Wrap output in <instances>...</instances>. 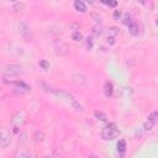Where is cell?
Returning a JSON list of instances; mask_svg holds the SVG:
<instances>
[{"label":"cell","mask_w":158,"mask_h":158,"mask_svg":"<svg viewBox=\"0 0 158 158\" xmlns=\"http://www.w3.org/2000/svg\"><path fill=\"white\" fill-rule=\"evenodd\" d=\"M26 112L23 110H20V111H16L11 118V125H12V132L14 133H19L20 128L23 126V123L26 122Z\"/></svg>","instance_id":"1"},{"label":"cell","mask_w":158,"mask_h":158,"mask_svg":"<svg viewBox=\"0 0 158 158\" xmlns=\"http://www.w3.org/2000/svg\"><path fill=\"white\" fill-rule=\"evenodd\" d=\"M118 135H120V130H118V127L116 126V123H114V122L107 123V125L101 130V138L105 139V141L114 139V138L117 137Z\"/></svg>","instance_id":"2"},{"label":"cell","mask_w":158,"mask_h":158,"mask_svg":"<svg viewBox=\"0 0 158 158\" xmlns=\"http://www.w3.org/2000/svg\"><path fill=\"white\" fill-rule=\"evenodd\" d=\"M21 73H22V67L19 64H9L2 70L4 77H16Z\"/></svg>","instance_id":"3"},{"label":"cell","mask_w":158,"mask_h":158,"mask_svg":"<svg viewBox=\"0 0 158 158\" xmlns=\"http://www.w3.org/2000/svg\"><path fill=\"white\" fill-rule=\"evenodd\" d=\"M6 84H10L12 86H15V89L19 91V94H25V93H28L31 91V88L22 80H14V81H7L6 79L4 80Z\"/></svg>","instance_id":"4"},{"label":"cell","mask_w":158,"mask_h":158,"mask_svg":"<svg viewBox=\"0 0 158 158\" xmlns=\"http://www.w3.org/2000/svg\"><path fill=\"white\" fill-rule=\"evenodd\" d=\"M19 31H20V35L22 36V38L25 41H31L33 38V33H32V30L30 28V26L25 22H20L19 25Z\"/></svg>","instance_id":"5"},{"label":"cell","mask_w":158,"mask_h":158,"mask_svg":"<svg viewBox=\"0 0 158 158\" xmlns=\"http://www.w3.org/2000/svg\"><path fill=\"white\" fill-rule=\"evenodd\" d=\"M11 142V135L7 130H0V148H6Z\"/></svg>","instance_id":"6"},{"label":"cell","mask_w":158,"mask_h":158,"mask_svg":"<svg viewBox=\"0 0 158 158\" xmlns=\"http://www.w3.org/2000/svg\"><path fill=\"white\" fill-rule=\"evenodd\" d=\"M14 156L16 158H30V157H33V154L26 148H17V151L15 152Z\"/></svg>","instance_id":"7"},{"label":"cell","mask_w":158,"mask_h":158,"mask_svg":"<svg viewBox=\"0 0 158 158\" xmlns=\"http://www.w3.org/2000/svg\"><path fill=\"white\" fill-rule=\"evenodd\" d=\"M112 93H114V85H112V83L106 81L105 83V86H104V95L106 98H110L112 95Z\"/></svg>","instance_id":"8"},{"label":"cell","mask_w":158,"mask_h":158,"mask_svg":"<svg viewBox=\"0 0 158 158\" xmlns=\"http://www.w3.org/2000/svg\"><path fill=\"white\" fill-rule=\"evenodd\" d=\"M74 7L79 12H86V5L83 0H74Z\"/></svg>","instance_id":"9"},{"label":"cell","mask_w":158,"mask_h":158,"mask_svg":"<svg viewBox=\"0 0 158 158\" xmlns=\"http://www.w3.org/2000/svg\"><path fill=\"white\" fill-rule=\"evenodd\" d=\"M73 81H74L75 85H83V84L86 83V79L83 74H74L73 75Z\"/></svg>","instance_id":"10"},{"label":"cell","mask_w":158,"mask_h":158,"mask_svg":"<svg viewBox=\"0 0 158 158\" xmlns=\"http://www.w3.org/2000/svg\"><path fill=\"white\" fill-rule=\"evenodd\" d=\"M117 148V153L120 154V156H123L125 154V152H126V141L125 139H120L118 142H117V146H116Z\"/></svg>","instance_id":"11"},{"label":"cell","mask_w":158,"mask_h":158,"mask_svg":"<svg viewBox=\"0 0 158 158\" xmlns=\"http://www.w3.org/2000/svg\"><path fill=\"white\" fill-rule=\"evenodd\" d=\"M128 30H130V33L132 36H138V33H139V27H138V25L136 22L130 23L128 25Z\"/></svg>","instance_id":"12"},{"label":"cell","mask_w":158,"mask_h":158,"mask_svg":"<svg viewBox=\"0 0 158 158\" xmlns=\"http://www.w3.org/2000/svg\"><path fill=\"white\" fill-rule=\"evenodd\" d=\"M43 138H44V133H43L42 131H36V132L33 133V136H32V139H33L35 143H40V142H42Z\"/></svg>","instance_id":"13"},{"label":"cell","mask_w":158,"mask_h":158,"mask_svg":"<svg viewBox=\"0 0 158 158\" xmlns=\"http://www.w3.org/2000/svg\"><path fill=\"white\" fill-rule=\"evenodd\" d=\"M72 40L75 41V42H80V41L83 40V35H81V32H79V31H74L73 35H72Z\"/></svg>","instance_id":"14"},{"label":"cell","mask_w":158,"mask_h":158,"mask_svg":"<svg viewBox=\"0 0 158 158\" xmlns=\"http://www.w3.org/2000/svg\"><path fill=\"white\" fill-rule=\"evenodd\" d=\"M94 116H95L98 120H100V121H107V116H106L104 112H101V111H95V112H94Z\"/></svg>","instance_id":"15"},{"label":"cell","mask_w":158,"mask_h":158,"mask_svg":"<svg viewBox=\"0 0 158 158\" xmlns=\"http://www.w3.org/2000/svg\"><path fill=\"white\" fill-rule=\"evenodd\" d=\"M148 120L152 121L153 123H157V122H158V112H157V111H152V112L148 115Z\"/></svg>","instance_id":"16"},{"label":"cell","mask_w":158,"mask_h":158,"mask_svg":"<svg viewBox=\"0 0 158 158\" xmlns=\"http://www.w3.org/2000/svg\"><path fill=\"white\" fill-rule=\"evenodd\" d=\"M102 4H105L106 6H109V7H116V5H117V1L116 0H100Z\"/></svg>","instance_id":"17"},{"label":"cell","mask_w":158,"mask_h":158,"mask_svg":"<svg viewBox=\"0 0 158 158\" xmlns=\"http://www.w3.org/2000/svg\"><path fill=\"white\" fill-rule=\"evenodd\" d=\"M93 33H94L95 36H100V35L102 33V28H101V26H99V25L94 26V27H93Z\"/></svg>","instance_id":"18"},{"label":"cell","mask_w":158,"mask_h":158,"mask_svg":"<svg viewBox=\"0 0 158 158\" xmlns=\"http://www.w3.org/2000/svg\"><path fill=\"white\" fill-rule=\"evenodd\" d=\"M91 19H94V21H95L96 23H99V25H100L101 21H102V20H101V16H100L99 14H96V12H91Z\"/></svg>","instance_id":"19"},{"label":"cell","mask_w":158,"mask_h":158,"mask_svg":"<svg viewBox=\"0 0 158 158\" xmlns=\"http://www.w3.org/2000/svg\"><path fill=\"white\" fill-rule=\"evenodd\" d=\"M133 21H132V19H131V16L128 15V14H125L123 15V23L126 25V26H128L130 23H132Z\"/></svg>","instance_id":"20"},{"label":"cell","mask_w":158,"mask_h":158,"mask_svg":"<svg viewBox=\"0 0 158 158\" xmlns=\"http://www.w3.org/2000/svg\"><path fill=\"white\" fill-rule=\"evenodd\" d=\"M154 126H156V123H153L152 121H149V120H148V121L144 123V130H146V131H151Z\"/></svg>","instance_id":"21"},{"label":"cell","mask_w":158,"mask_h":158,"mask_svg":"<svg viewBox=\"0 0 158 158\" xmlns=\"http://www.w3.org/2000/svg\"><path fill=\"white\" fill-rule=\"evenodd\" d=\"M40 65H41L42 69H44V70H47V69L49 68V63H48L47 60H41V62H40Z\"/></svg>","instance_id":"22"},{"label":"cell","mask_w":158,"mask_h":158,"mask_svg":"<svg viewBox=\"0 0 158 158\" xmlns=\"http://www.w3.org/2000/svg\"><path fill=\"white\" fill-rule=\"evenodd\" d=\"M86 48L88 49H91L93 48V38L91 37H88L86 38Z\"/></svg>","instance_id":"23"},{"label":"cell","mask_w":158,"mask_h":158,"mask_svg":"<svg viewBox=\"0 0 158 158\" xmlns=\"http://www.w3.org/2000/svg\"><path fill=\"white\" fill-rule=\"evenodd\" d=\"M120 16H121V11H120V10H115V12H114V17H115L116 20H118Z\"/></svg>","instance_id":"24"},{"label":"cell","mask_w":158,"mask_h":158,"mask_svg":"<svg viewBox=\"0 0 158 158\" xmlns=\"http://www.w3.org/2000/svg\"><path fill=\"white\" fill-rule=\"evenodd\" d=\"M107 43H110V44H114V43H115V37H114V36H110V37H107Z\"/></svg>","instance_id":"25"},{"label":"cell","mask_w":158,"mask_h":158,"mask_svg":"<svg viewBox=\"0 0 158 158\" xmlns=\"http://www.w3.org/2000/svg\"><path fill=\"white\" fill-rule=\"evenodd\" d=\"M110 31H111L114 35H117V33H118V28H116V27H111Z\"/></svg>","instance_id":"26"},{"label":"cell","mask_w":158,"mask_h":158,"mask_svg":"<svg viewBox=\"0 0 158 158\" xmlns=\"http://www.w3.org/2000/svg\"><path fill=\"white\" fill-rule=\"evenodd\" d=\"M22 6H23L22 4H17V5H15V6H14V10H15V11H17V9H20V10H21V9H22Z\"/></svg>","instance_id":"27"},{"label":"cell","mask_w":158,"mask_h":158,"mask_svg":"<svg viewBox=\"0 0 158 158\" xmlns=\"http://www.w3.org/2000/svg\"><path fill=\"white\" fill-rule=\"evenodd\" d=\"M137 1H138L141 5H146V4H147V0H137Z\"/></svg>","instance_id":"28"},{"label":"cell","mask_w":158,"mask_h":158,"mask_svg":"<svg viewBox=\"0 0 158 158\" xmlns=\"http://www.w3.org/2000/svg\"><path fill=\"white\" fill-rule=\"evenodd\" d=\"M86 2H89V4H94V0H86Z\"/></svg>","instance_id":"29"},{"label":"cell","mask_w":158,"mask_h":158,"mask_svg":"<svg viewBox=\"0 0 158 158\" xmlns=\"http://www.w3.org/2000/svg\"><path fill=\"white\" fill-rule=\"evenodd\" d=\"M7 1H16V0H7Z\"/></svg>","instance_id":"30"}]
</instances>
